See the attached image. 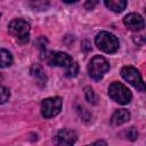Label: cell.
<instances>
[{"label": "cell", "instance_id": "6da1fadb", "mask_svg": "<svg viewBox=\"0 0 146 146\" xmlns=\"http://www.w3.org/2000/svg\"><path fill=\"white\" fill-rule=\"evenodd\" d=\"M44 60L51 66L63 67L65 70V75L67 78H73L79 72V65L66 52H63V51H49V52H46Z\"/></svg>", "mask_w": 146, "mask_h": 146}, {"label": "cell", "instance_id": "7a4b0ae2", "mask_svg": "<svg viewBox=\"0 0 146 146\" xmlns=\"http://www.w3.org/2000/svg\"><path fill=\"white\" fill-rule=\"evenodd\" d=\"M9 34L19 43H26L30 39V24L24 19H14L8 25Z\"/></svg>", "mask_w": 146, "mask_h": 146}, {"label": "cell", "instance_id": "3957f363", "mask_svg": "<svg viewBox=\"0 0 146 146\" xmlns=\"http://www.w3.org/2000/svg\"><path fill=\"white\" fill-rule=\"evenodd\" d=\"M95 43L98 47V49H100L102 51L106 54H113L117 51L119 46H120L117 38L114 34L106 32V31H102L96 35Z\"/></svg>", "mask_w": 146, "mask_h": 146}, {"label": "cell", "instance_id": "277c9868", "mask_svg": "<svg viewBox=\"0 0 146 146\" xmlns=\"http://www.w3.org/2000/svg\"><path fill=\"white\" fill-rule=\"evenodd\" d=\"M108 70H110L108 62L100 55L92 57V59L89 62V65H88L89 75L91 79L96 81H99Z\"/></svg>", "mask_w": 146, "mask_h": 146}, {"label": "cell", "instance_id": "5b68a950", "mask_svg": "<svg viewBox=\"0 0 146 146\" xmlns=\"http://www.w3.org/2000/svg\"><path fill=\"white\" fill-rule=\"evenodd\" d=\"M108 95L113 100H115L116 103H119L121 105H125V104L130 103V100L132 98L131 91L124 84H122L120 82H113L110 86Z\"/></svg>", "mask_w": 146, "mask_h": 146}, {"label": "cell", "instance_id": "8992f818", "mask_svg": "<svg viewBox=\"0 0 146 146\" xmlns=\"http://www.w3.org/2000/svg\"><path fill=\"white\" fill-rule=\"evenodd\" d=\"M63 100L60 97H49L41 103V114L46 119L56 116L62 110Z\"/></svg>", "mask_w": 146, "mask_h": 146}, {"label": "cell", "instance_id": "52a82bcc", "mask_svg": "<svg viewBox=\"0 0 146 146\" xmlns=\"http://www.w3.org/2000/svg\"><path fill=\"white\" fill-rule=\"evenodd\" d=\"M121 75L127 82H129L137 90H139V91H144L145 90V83H144V81L141 79V75H140L139 71L136 67H133V66H124V67H122Z\"/></svg>", "mask_w": 146, "mask_h": 146}, {"label": "cell", "instance_id": "ba28073f", "mask_svg": "<svg viewBox=\"0 0 146 146\" xmlns=\"http://www.w3.org/2000/svg\"><path fill=\"white\" fill-rule=\"evenodd\" d=\"M124 25L131 30V31H141L145 26V22H144V18L139 15V14H136V13H131V14H128L124 19Z\"/></svg>", "mask_w": 146, "mask_h": 146}, {"label": "cell", "instance_id": "9c48e42d", "mask_svg": "<svg viewBox=\"0 0 146 146\" xmlns=\"http://www.w3.org/2000/svg\"><path fill=\"white\" fill-rule=\"evenodd\" d=\"M78 139V135L75 131L73 130H68V129H63L60 130L57 136H56V143L60 146H68V145H73Z\"/></svg>", "mask_w": 146, "mask_h": 146}, {"label": "cell", "instance_id": "30bf717a", "mask_svg": "<svg viewBox=\"0 0 146 146\" xmlns=\"http://www.w3.org/2000/svg\"><path fill=\"white\" fill-rule=\"evenodd\" d=\"M130 120V113L128 110H117L113 113L112 117H111V124L113 127H117V125H121L125 122H128Z\"/></svg>", "mask_w": 146, "mask_h": 146}, {"label": "cell", "instance_id": "8fae6325", "mask_svg": "<svg viewBox=\"0 0 146 146\" xmlns=\"http://www.w3.org/2000/svg\"><path fill=\"white\" fill-rule=\"evenodd\" d=\"M106 7L114 11V13H121L127 7V0H104Z\"/></svg>", "mask_w": 146, "mask_h": 146}, {"label": "cell", "instance_id": "7c38bea8", "mask_svg": "<svg viewBox=\"0 0 146 146\" xmlns=\"http://www.w3.org/2000/svg\"><path fill=\"white\" fill-rule=\"evenodd\" d=\"M13 64V56L6 49H0V68L8 67Z\"/></svg>", "mask_w": 146, "mask_h": 146}, {"label": "cell", "instance_id": "4fadbf2b", "mask_svg": "<svg viewBox=\"0 0 146 146\" xmlns=\"http://www.w3.org/2000/svg\"><path fill=\"white\" fill-rule=\"evenodd\" d=\"M31 73H32V75L33 76H35L39 81H41V82H44L46 80H47V78H46V75H44V73H43V70L39 66V65H33L32 67H31Z\"/></svg>", "mask_w": 146, "mask_h": 146}, {"label": "cell", "instance_id": "5bb4252c", "mask_svg": "<svg viewBox=\"0 0 146 146\" xmlns=\"http://www.w3.org/2000/svg\"><path fill=\"white\" fill-rule=\"evenodd\" d=\"M50 0H31V6L38 10H46L49 7Z\"/></svg>", "mask_w": 146, "mask_h": 146}, {"label": "cell", "instance_id": "9a60e30c", "mask_svg": "<svg viewBox=\"0 0 146 146\" xmlns=\"http://www.w3.org/2000/svg\"><path fill=\"white\" fill-rule=\"evenodd\" d=\"M84 97L91 104H96L97 103V97H96L95 91H94V89L91 87H86L84 88Z\"/></svg>", "mask_w": 146, "mask_h": 146}, {"label": "cell", "instance_id": "2e32d148", "mask_svg": "<svg viewBox=\"0 0 146 146\" xmlns=\"http://www.w3.org/2000/svg\"><path fill=\"white\" fill-rule=\"evenodd\" d=\"M9 96H10L9 90H8L6 87L0 86V105H1V104H5V103L9 99Z\"/></svg>", "mask_w": 146, "mask_h": 146}, {"label": "cell", "instance_id": "e0dca14e", "mask_svg": "<svg viewBox=\"0 0 146 146\" xmlns=\"http://www.w3.org/2000/svg\"><path fill=\"white\" fill-rule=\"evenodd\" d=\"M127 137H128V139H130V140H136V139H137L138 132H137V130H136L135 127H131V128L127 131Z\"/></svg>", "mask_w": 146, "mask_h": 146}, {"label": "cell", "instance_id": "ac0fdd59", "mask_svg": "<svg viewBox=\"0 0 146 146\" xmlns=\"http://www.w3.org/2000/svg\"><path fill=\"white\" fill-rule=\"evenodd\" d=\"M98 1L99 0H86V3H84V7H86V9H94L96 6H97V3H98Z\"/></svg>", "mask_w": 146, "mask_h": 146}, {"label": "cell", "instance_id": "d6986e66", "mask_svg": "<svg viewBox=\"0 0 146 146\" xmlns=\"http://www.w3.org/2000/svg\"><path fill=\"white\" fill-rule=\"evenodd\" d=\"M64 2H66V3H73V2H76L78 0H63Z\"/></svg>", "mask_w": 146, "mask_h": 146}, {"label": "cell", "instance_id": "ffe728a7", "mask_svg": "<svg viewBox=\"0 0 146 146\" xmlns=\"http://www.w3.org/2000/svg\"><path fill=\"white\" fill-rule=\"evenodd\" d=\"M95 144H104V145H106V143H105V141H102V140H98V141H96Z\"/></svg>", "mask_w": 146, "mask_h": 146}, {"label": "cell", "instance_id": "44dd1931", "mask_svg": "<svg viewBox=\"0 0 146 146\" xmlns=\"http://www.w3.org/2000/svg\"><path fill=\"white\" fill-rule=\"evenodd\" d=\"M0 17H1V13H0Z\"/></svg>", "mask_w": 146, "mask_h": 146}]
</instances>
